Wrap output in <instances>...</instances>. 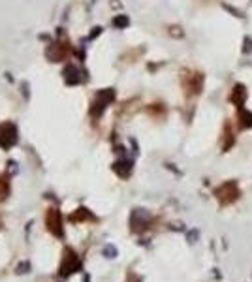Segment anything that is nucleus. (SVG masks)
Listing matches in <instances>:
<instances>
[{
	"label": "nucleus",
	"instance_id": "obj_1",
	"mask_svg": "<svg viewBox=\"0 0 252 282\" xmlns=\"http://www.w3.org/2000/svg\"><path fill=\"white\" fill-rule=\"evenodd\" d=\"M81 269H83L81 258L77 256L72 248H66L64 250V258H62V263H60L59 275L60 277H70V275H73V273H77V271Z\"/></svg>",
	"mask_w": 252,
	"mask_h": 282
},
{
	"label": "nucleus",
	"instance_id": "obj_13",
	"mask_svg": "<svg viewBox=\"0 0 252 282\" xmlns=\"http://www.w3.org/2000/svg\"><path fill=\"white\" fill-rule=\"evenodd\" d=\"M104 256L106 258H117V248L113 245H108L104 248Z\"/></svg>",
	"mask_w": 252,
	"mask_h": 282
},
{
	"label": "nucleus",
	"instance_id": "obj_7",
	"mask_svg": "<svg viewBox=\"0 0 252 282\" xmlns=\"http://www.w3.org/2000/svg\"><path fill=\"white\" fill-rule=\"evenodd\" d=\"M184 87L188 88V92H192V94H200L202 92V87H204V75L202 74H190L188 75V79H186V83Z\"/></svg>",
	"mask_w": 252,
	"mask_h": 282
},
{
	"label": "nucleus",
	"instance_id": "obj_15",
	"mask_svg": "<svg viewBox=\"0 0 252 282\" xmlns=\"http://www.w3.org/2000/svg\"><path fill=\"white\" fill-rule=\"evenodd\" d=\"M113 23H115V26H126V25H128V19L122 15V17H117Z\"/></svg>",
	"mask_w": 252,
	"mask_h": 282
},
{
	"label": "nucleus",
	"instance_id": "obj_8",
	"mask_svg": "<svg viewBox=\"0 0 252 282\" xmlns=\"http://www.w3.org/2000/svg\"><path fill=\"white\" fill-rule=\"evenodd\" d=\"M113 172L117 173L120 179L130 177V173H132V162H130V160H117V162L113 164Z\"/></svg>",
	"mask_w": 252,
	"mask_h": 282
},
{
	"label": "nucleus",
	"instance_id": "obj_16",
	"mask_svg": "<svg viewBox=\"0 0 252 282\" xmlns=\"http://www.w3.org/2000/svg\"><path fill=\"white\" fill-rule=\"evenodd\" d=\"M28 269H30V263H28V261H24V263H19V265H17V273H28Z\"/></svg>",
	"mask_w": 252,
	"mask_h": 282
},
{
	"label": "nucleus",
	"instance_id": "obj_10",
	"mask_svg": "<svg viewBox=\"0 0 252 282\" xmlns=\"http://www.w3.org/2000/svg\"><path fill=\"white\" fill-rule=\"evenodd\" d=\"M72 222H85V220H94V215H91V211L85 207H79L72 217H70Z\"/></svg>",
	"mask_w": 252,
	"mask_h": 282
},
{
	"label": "nucleus",
	"instance_id": "obj_12",
	"mask_svg": "<svg viewBox=\"0 0 252 282\" xmlns=\"http://www.w3.org/2000/svg\"><path fill=\"white\" fill-rule=\"evenodd\" d=\"M239 126L241 128H251L252 126V113L251 111H247L245 108H241L239 109Z\"/></svg>",
	"mask_w": 252,
	"mask_h": 282
},
{
	"label": "nucleus",
	"instance_id": "obj_17",
	"mask_svg": "<svg viewBox=\"0 0 252 282\" xmlns=\"http://www.w3.org/2000/svg\"><path fill=\"white\" fill-rule=\"evenodd\" d=\"M188 239H190V243H196V239H198V232L194 230V232L188 233Z\"/></svg>",
	"mask_w": 252,
	"mask_h": 282
},
{
	"label": "nucleus",
	"instance_id": "obj_4",
	"mask_svg": "<svg viewBox=\"0 0 252 282\" xmlns=\"http://www.w3.org/2000/svg\"><path fill=\"white\" fill-rule=\"evenodd\" d=\"M46 224H47V230L55 237H62L64 235V228H62V217H60L59 209H49L47 217H46Z\"/></svg>",
	"mask_w": 252,
	"mask_h": 282
},
{
	"label": "nucleus",
	"instance_id": "obj_14",
	"mask_svg": "<svg viewBox=\"0 0 252 282\" xmlns=\"http://www.w3.org/2000/svg\"><path fill=\"white\" fill-rule=\"evenodd\" d=\"M243 53H252V38H245V47Z\"/></svg>",
	"mask_w": 252,
	"mask_h": 282
},
{
	"label": "nucleus",
	"instance_id": "obj_6",
	"mask_svg": "<svg viewBox=\"0 0 252 282\" xmlns=\"http://www.w3.org/2000/svg\"><path fill=\"white\" fill-rule=\"evenodd\" d=\"M17 143V128L13 124H4L0 128V147L2 149H10Z\"/></svg>",
	"mask_w": 252,
	"mask_h": 282
},
{
	"label": "nucleus",
	"instance_id": "obj_5",
	"mask_svg": "<svg viewBox=\"0 0 252 282\" xmlns=\"http://www.w3.org/2000/svg\"><path fill=\"white\" fill-rule=\"evenodd\" d=\"M115 98V92L111 88H106V90H100L96 94V100H94V106H92V115L100 117L102 111L108 108V104H111Z\"/></svg>",
	"mask_w": 252,
	"mask_h": 282
},
{
	"label": "nucleus",
	"instance_id": "obj_3",
	"mask_svg": "<svg viewBox=\"0 0 252 282\" xmlns=\"http://www.w3.org/2000/svg\"><path fill=\"white\" fill-rule=\"evenodd\" d=\"M151 224V215L145 211V209H134L132 215H130V226H132V232H143L149 228Z\"/></svg>",
	"mask_w": 252,
	"mask_h": 282
},
{
	"label": "nucleus",
	"instance_id": "obj_2",
	"mask_svg": "<svg viewBox=\"0 0 252 282\" xmlns=\"http://www.w3.org/2000/svg\"><path fill=\"white\" fill-rule=\"evenodd\" d=\"M215 194H216V197H218V201H222V203H231V201H235V199L239 197V188H237L235 181H228V183H224L222 186H218Z\"/></svg>",
	"mask_w": 252,
	"mask_h": 282
},
{
	"label": "nucleus",
	"instance_id": "obj_9",
	"mask_svg": "<svg viewBox=\"0 0 252 282\" xmlns=\"http://www.w3.org/2000/svg\"><path fill=\"white\" fill-rule=\"evenodd\" d=\"M231 102L235 104V108L241 109L247 102V88L243 85H235L233 87V92H231Z\"/></svg>",
	"mask_w": 252,
	"mask_h": 282
},
{
	"label": "nucleus",
	"instance_id": "obj_11",
	"mask_svg": "<svg viewBox=\"0 0 252 282\" xmlns=\"http://www.w3.org/2000/svg\"><path fill=\"white\" fill-rule=\"evenodd\" d=\"M64 79H66V83H79V81H81L79 70H77L75 66H68V68L64 70Z\"/></svg>",
	"mask_w": 252,
	"mask_h": 282
}]
</instances>
